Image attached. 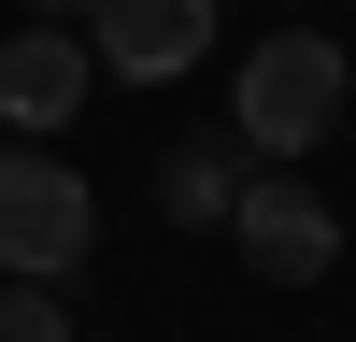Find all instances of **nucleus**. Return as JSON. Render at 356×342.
Segmentation results:
<instances>
[{
	"instance_id": "obj_7",
	"label": "nucleus",
	"mask_w": 356,
	"mask_h": 342,
	"mask_svg": "<svg viewBox=\"0 0 356 342\" xmlns=\"http://www.w3.org/2000/svg\"><path fill=\"white\" fill-rule=\"evenodd\" d=\"M0 342H72V314H57V285H0Z\"/></svg>"
},
{
	"instance_id": "obj_5",
	"label": "nucleus",
	"mask_w": 356,
	"mask_h": 342,
	"mask_svg": "<svg viewBox=\"0 0 356 342\" xmlns=\"http://www.w3.org/2000/svg\"><path fill=\"white\" fill-rule=\"evenodd\" d=\"M100 72L114 86H171V72H200L214 57V0H100Z\"/></svg>"
},
{
	"instance_id": "obj_4",
	"label": "nucleus",
	"mask_w": 356,
	"mask_h": 342,
	"mask_svg": "<svg viewBox=\"0 0 356 342\" xmlns=\"http://www.w3.org/2000/svg\"><path fill=\"white\" fill-rule=\"evenodd\" d=\"M86 100H100V43H72V28H15V43H0V114H15V142L72 129Z\"/></svg>"
},
{
	"instance_id": "obj_2",
	"label": "nucleus",
	"mask_w": 356,
	"mask_h": 342,
	"mask_svg": "<svg viewBox=\"0 0 356 342\" xmlns=\"http://www.w3.org/2000/svg\"><path fill=\"white\" fill-rule=\"evenodd\" d=\"M86 243H100V200H86L72 157H43V142H0V271L15 285H72Z\"/></svg>"
},
{
	"instance_id": "obj_1",
	"label": "nucleus",
	"mask_w": 356,
	"mask_h": 342,
	"mask_svg": "<svg viewBox=\"0 0 356 342\" xmlns=\"http://www.w3.org/2000/svg\"><path fill=\"white\" fill-rule=\"evenodd\" d=\"M356 114V57L328 28H271V43L243 57V86H228V129H243V157H314Z\"/></svg>"
},
{
	"instance_id": "obj_8",
	"label": "nucleus",
	"mask_w": 356,
	"mask_h": 342,
	"mask_svg": "<svg viewBox=\"0 0 356 342\" xmlns=\"http://www.w3.org/2000/svg\"><path fill=\"white\" fill-rule=\"evenodd\" d=\"M72 15H86V28H100V0H29V28H72Z\"/></svg>"
},
{
	"instance_id": "obj_6",
	"label": "nucleus",
	"mask_w": 356,
	"mask_h": 342,
	"mask_svg": "<svg viewBox=\"0 0 356 342\" xmlns=\"http://www.w3.org/2000/svg\"><path fill=\"white\" fill-rule=\"evenodd\" d=\"M243 186H257V171H243V129H200V142H171V157H157V214L171 228H228V214H243Z\"/></svg>"
},
{
	"instance_id": "obj_3",
	"label": "nucleus",
	"mask_w": 356,
	"mask_h": 342,
	"mask_svg": "<svg viewBox=\"0 0 356 342\" xmlns=\"http://www.w3.org/2000/svg\"><path fill=\"white\" fill-rule=\"evenodd\" d=\"M228 243L257 256V285H328V271H342V214H328L314 186H271V171L243 186V214H228Z\"/></svg>"
}]
</instances>
